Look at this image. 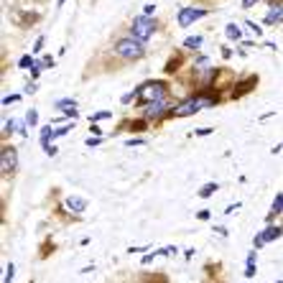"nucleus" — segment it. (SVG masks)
Returning <instances> with one entry per match:
<instances>
[{"mask_svg": "<svg viewBox=\"0 0 283 283\" xmlns=\"http://www.w3.org/2000/svg\"><path fill=\"white\" fill-rule=\"evenodd\" d=\"M110 54L120 64H136L141 59H145V41L136 38L133 34H123L110 43Z\"/></svg>", "mask_w": 283, "mask_h": 283, "instance_id": "1", "label": "nucleus"}, {"mask_svg": "<svg viewBox=\"0 0 283 283\" xmlns=\"http://www.w3.org/2000/svg\"><path fill=\"white\" fill-rule=\"evenodd\" d=\"M217 102H219L217 95H214V97H207V95H191V97H186L184 102H178V105L171 110L169 117H186V115H194V112H199L202 107H214Z\"/></svg>", "mask_w": 283, "mask_h": 283, "instance_id": "2", "label": "nucleus"}, {"mask_svg": "<svg viewBox=\"0 0 283 283\" xmlns=\"http://www.w3.org/2000/svg\"><path fill=\"white\" fill-rule=\"evenodd\" d=\"M136 100L138 105H145V102H153V100H166L169 97V84L163 79H148L136 89Z\"/></svg>", "mask_w": 283, "mask_h": 283, "instance_id": "3", "label": "nucleus"}, {"mask_svg": "<svg viewBox=\"0 0 283 283\" xmlns=\"http://www.w3.org/2000/svg\"><path fill=\"white\" fill-rule=\"evenodd\" d=\"M156 31H158V23H156V18L148 16V13L133 16V21H130V26H128V34H133V36L141 38V41L153 38V36H156Z\"/></svg>", "mask_w": 283, "mask_h": 283, "instance_id": "4", "label": "nucleus"}, {"mask_svg": "<svg viewBox=\"0 0 283 283\" xmlns=\"http://www.w3.org/2000/svg\"><path fill=\"white\" fill-rule=\"evenodd\" d=\"M143 107V117L145 120H151V123H161L163 117H169L171 115V102H169V97L166 100H153V102H145V105H141Z\"/></svg>", "mask_w": 283, "mask_h": 283, "instance_id": "5", "label": "nucleus"}, {"mask_svg": "<svg viewBox=\"0 0 283 283\" xmlns=\"http://www.w3.org/2000/svg\"><path fill=\"white\" fill-rule=\"evenodd\" d=\"M207 16H210V10H207V8L181 5V8H178V13H176V23L181 26V28H189L194 21H202V18H207Z\"/></svg>", "mask_w": 283, "mask_h": 283, "instance_id": "6", "label": "nucleus"}, {"mask_svg": "<svg viewBox=\"0 0 283 283\" xmlns=\"http://www.w3.org/2000/svg\"><path fill=\"white\" fill-rule=\"evenodd\" d=\"M18 169V151H16V145H3L0 148V171H3V176H13Z\"/></svg>", "mask_w": 283, "mask_h": 283, "instance_id": "7", "label": "nucleus"}, {"mask_svg": "<svg viewBox=\"0 0 283 283\" xmlns=\"http://www.w3.org/2000/svg\"><path fill=\"white\" fill-rule=\"evenodd\" d=\"M265 26H281L283 23V0H268V13L263 18Z\"/></svg>", "mask_w": 283, "mask_h": 283, "instance_id": "8", "label": "nucleus"}, {"mask_svg": "<svg viewBox=\"0 0 283 283\" xmlns=\"http://www.w3.org/2000/svg\"><path fill=\"white\" fill-rule=\"evenodd\" d=\"M54 107L59 110V112H64L67 117H79V110H77V100H69V97H64V100H56L54 102Z\"/></svg>", "mask_w": 283, "mask_h": 283, "instance_id": "9", "label": "nucleus"}, {"mask_svg": "<svg viewBox=\"0 0 283 283\" xmlns=\"http://www.w3.org/2000/svg\"><path fill=\"white\" fill-rule=\"evenodd\" d=\"M67 210L69 212H74V214H84V210H87V199H82V197H67Z\"/></svg>", "mask_w": 283, "mask_h": 283, "instance_id": "10", "label": "nucleus"}, {"mask_svg": "<svg viewBox=\"0 0 283 283\" xmlns=\"http://www.w3.org/2000/svg\"><path fill=\"white\" fill-rule=\"evenodd\" d=\"M255 273H258V250L252 248L250 255H248V260H245V278H252Z\"/></svg>", "mask_w": 283, "mask_h": 283, "instance_id": "11", "label": "nucleus"}, {"mask_svg": "<svg viewBox=\"0 0 283 283\" xmlns=\"http://www.w3.org/2000/svg\"><path fill=\"white\" fill-rule=\"evenodd\" d=\"M260 235H263V240H265V245H268V243L278 240V237L283 235V227H281V225H268L265 230H260Z\"/></svg>", "mask_w": 283, "mask_h": 283, "instance_id": "12", "label": "nucleus"}, {"mask_svg": "<svg viewBox=\"0 0 283 283\" xmlns=\"http://www.w3.org/2000/svg\"><path fill=\"white\" fill-rule=\"evenodd\" d=\"M276 214H283V191H281V194H276V199H273V204H271V214H268V222H271Z\"/></svg>", "mask_w": 283, "mask_h": 283, "instance_id": "13", "label": "nucleus"}, {"mask_svg": "<svg viewBox=\"0 0 283 283\" xmlns=\"http://www.w3.org/2000/svg\"><path fill=\"white\" fill-rule=\"evenodd\" d=\"M225 36H227L230 41H240V38H243V31H240V26H235V23H227V26H225Z\"/></svg>", "mask_w": 283, "mask_h": 283, "instance_id": "14", "label": "nucleus"}, {"mask_svg": "<svg viewBox=\"0 0 283 283\" xmlns=\"http://www.w3.org/2000/svg\"><path fill=\"white\" fill-rule=\"evenodd\" d=\"M202 41H204L202 36H189V38L184 41V49H186V51H197V49L202 46Z\"/></svg>", "mask_w": 283, "mask_h": 283, "instance_id": "15", "label": "nucleus"}, {"mask_svg": "<svg viewBox=\"0 0 283 283\" xmlns=\"http://www.w3.org/2000/svg\"><path fill=\"white\" fill-rule=\"evenodd\" d=\"M217 189H219V184H217V181H210V184H204V186L199 189V197H202V199H207V197H212Z\"/></svg>", "mask_w": 283, "mask_h": 283, "instance_id": "16", "label": "nucleus"}, {"mask_svg": "<svg viewBox=\"0 0 283 283\" xmlns=\"http://www.w3.org/2000/svg\"><path fill=\"white\" fill-rule=\"evenodd\" d=\"M148 123H151V120H145V117H143V120L128 123V128H125V130H130V133H138V130H145V125H148Z\"/></svg>", "mask_w": 283, "mask_h": 283, "instance_id": "17", "label": "nucleus"}, {"mask_svg": "<svg viewBox=\"0 0 283 283\" xmlns=\"http://www.w3.org/2000/svg\"><path fill=\"white\" fill-rule=\"evenodd\" d=\"M18 128H21V125L10 117V120H5V125H3V133H5V136H13V133H18Z\"/></svg>", "mask_w": 283, "mask_h": 283, "instance_id": "18", "label": "nucleus"}, {"mask_svg": "<svg viewBox=\"0 0 283 283\" xmlns=\"http://www.w3.org/2000/svg\"><path fill=\"white\" fill-rule=\"evenodd\" d=\"M26 125H28V128H36V125H38V112H36V110H28V112H26Z\"/></svg>", "mask_w": 283, "mask_h": 283, "instance_id": "19", "label": "nucleus"}, {"mask_svg": "<svg viewBox=\"0 0 283 283\" xmlns=\"http://www.w3.org/2000/svg\"><path fill=\"white\" fill-rule=\"evenodd\" d=\"M34 64H36V59H34L31 54H26V56H21V62H18V67H21V69H31Z\"/></svg>", "mask_w": 283, "mask_h": 283, "instance_id": "20", "label": "nucleus"}, {"mask_svg": "<svg viewBox=\"0 0 283 283\" xmlns=\"http://www.w3.org/2000/svg\"><path fill=\"white\" fill-rule=\"evenodd\" d=\"M71 128H74V123H67V125H62V128H56V130H54V141H56V138H62V136H67Z\"/></svg>", "mask_w": 283, "mask_h": 283, "instance_id": "21", "label": "nucleus"}, {"mask_svg": "<svg viewBox=\"0 0 283 283\" xmlns=\"http://www.w3.org/2000/svg\"><path fill=\"white\" fill-rule=\"evenodd\" d=\"M13 278H16V265L8 263V265H5V281H3V283H13Z\"/></svg>", "mask_w": 283, "mask_h": 283, "instance_id": "22", "label": "nucleus"}, {"mask_svg": "<svg viewBox=\"0 0 283 283\" xmlns=\"http://www.w3.org/2000/svg\"><path fill=\"white\" fill-rule=\"evenodd\" d=\"M56 67V59L54 56H43L41 59V69H54Z\"/></svg>", "mask_w": 283, "mask_h": 283, "instance_id": "23", "label": "nucleus"}, {"mask_svg": "<svg viewBox=\"0 0 283 283\" xmlns=\"http://www.w3.org/2000/svg\"><path fill=\"white\" fill-rule=\"evenodd\" d=\"M107 117H112V112H95L92 117H89V123H92V120H95V123H97V120H107Z\"/></svg>", "mask_w": 283, "mask_h": 283, "instance_id": "24", "label": "nucleus"}, {"mask_svg": "<svg viewBox=\"0 0 283 283\" xmlns=\"http://www.w3.org/2000/svg\"><path fill=\"white\" fill-rule=\"evenodd\" d=\"M43 43H46V38L38 36V38H36V43H34V51H36V54H41V51H43Z\"/></svg>", "mask_w": 283, "mask_h": 283, "instance_id": "25", "label": "nucleus"}, {"mask_svg": "<svg viewBox=\"0 0 283 283\" xmlns=\"http://www.w3.org/2000/svg\"><path fill=\"white\" fill-rule=\"evenodd\" d=\"M212 133H214V128H199V130H194V136L204 138V136H212Z\"/></svg>", "mask_w": 283, "mask_h": 283, "instance_id": "26", "label": "nucleus"}, {"mask_svg": "<svg viewBox=\"0 0 283 283\" xmlns=\"http://www.w3.org/2000/svg\"><path fill=\"white\" fill-rule=\"evenodd\" d=\"M263 245H265V240H263V235L258 232V235H255V240H252V248H255V250H260Z\"/></svg>", "mask_w": 283, "mask_h": 283, "instance_id": "27", "label": "nucleus"}, {"mask_svg": "<svg viewBox=\"0 0 283 283\" xmlns=\"http://www.w3.org/2000/svg\"><path fill=\"white\" fill-rule=\"evenodd\" d=\"M100 143H102V136H95V138L89 136V138H87V145H89V148H95V145H100Z\"/></svg>", "mask_w": 283, "mask_h": 283, "instance_id": "28", "label": "nucleus"}, {"mask_svg": "<svg viewBox=\"0 0 283 283\" xmlns=\"http://www.w3.org/2000/svg\"><path fill=\"white\" fill-rule=\"evenodd\" d=\"M245 26H248V28H250V31L255 34V36H260V34H263V28H260V26H255V23H252V21H248Z\"/></svg>", "mask_w": 283, "mask_h": 283, "instance_id": "29", "label": "nucleus"}, {"mask_svg": "<svg viewBox=\"0 0 283 283\" xmlns=\"http://www.w3.org/2000/svg\"><path fill=\"white\" fill-rule=\"evenodd\" d=\"M43 153H46V156H49V158H51V156H56V153H59V148H56V145H51V143H49V145H46V148H43Z\"/></svg>", "mask_w": 283, "mask_h": 283, "instance_id": "30", "label": "nucleus"}, {"mask_svg": "<svg viewBox=\"0 0 283 283\" xmlns=\"http://www.w3.org/2000/svg\"><path fill=\"white\" fill-rule=\"evenodd\" d=\"M36 89H38V87H36V82H28V84H26V89H23V95H34Z\"/></svg>", "mask_w": 283, "mask_h": 283, "instance_id": "31", "label": "nucleus"}, {"mask_svg": "<svg viewBox=\"0 0 283 283\" xmlns=\"http://www.w3.org/2000/svg\"><path fill=\"white\" fill-rule=\"evenodd\" d=\"M143 143H145L143 138H130V141H128L125 145H128V148H133V145H143Z\"/></svg>", "mask_w": 283, "mask_h": 283, "instance_id": "32", "label": "nucleus"}, {"mask_svg": "<svg viewBox=\"0 0 283 283\" xmlns=\"http://www.w3.org/2000/svg\"><path fill=\"white\" fill-rule=\"evenodd\" d=\"M21 95H10V97H3V105H10V102H18Z\"/></svg>", "mask_w": 283, "mask_h": 283, "instance_id": "33", "label": "nucleus"}, {"mask_svg": "<svg viewBox=\"0 0 283 283\" xmlns=\"http://www.w3.org/2000/svg\"><path fill=\"white\" fill-rule=\"evenodd\" d=\"M136 97H138L136 92H128V95H123V100H120V102H123V105H128V102H130V100H136Z\"/></svg>", "mask_w": 283, "mask_h": 283, "instance_id": "34", "label": "nucleus"}, {"mask_svg": "<svg viewBox=\"0 0 283 283\" xmlns=\"http://www.w3.org/2000/svg\"><path fill=\"white\" fill-rule=\"evenodd\" d=\"M237 210H240V202H235V204H230L227 210H225V214H232V212H237Z\"/></svg>", "mask_w": 283, "mask_h": 283, "instance_id": "35", "label": "nucleus"}, {"mask_svg": "<svg viewBox=\"0 0 283 283\" xmlns=\"http://www.w3.org/2000/svg\"><path fill=\"white\" fill-rule=\"evenodd\" d=\"M143 13H148V16H153V13H156V5H153V3H148V5L143 8Z\"/></svg>", "mask_w": 283, "mask_h": 283, "instance_id": "36", "label": "nucleus"}, {"mask_svg": "<svg viewBox=\"0 0 283 283\" xmlns=\"http://www.w3.org/2000/svg\"><path fill=\"white\" fill-rule=\"evenodd\" d=\"M255 3H258V0H243V8H245V10H250Z\"/></svg>", "mask_w": 283, "mask_h": 283, "instance_id": "37", "label": "nucleus"}, {"mask_svg": "<svg viewBox=\"0 0 283 283\" xmlns=\"http://www.w3.org/2000/svg\"><path fill=\"white\" fill-rule=\"evenodd\" d=\"M281 151H283V143H278L276 148H271V153H273V156H276V153H281Z\"/></svg>", "mask_w": 283, "mask_h": 283, "instance_id": "38", "label": "nucleus"}, {"mask_svg": "<svg viewBox=\"0 0 283 283\" xmlns=\"http://www.w3.org/2000/svg\"><path fill=\"white\" fill-rule=\"evenodd\" d=\"M214 230H217V235H222V237L227 235V227H222V225H219V227H214Z\"/></svg>", "mask_w": 283, "mask_h": 283, "instance_id": "39", "label": "nucleus"}, {"mask_svg": "<svg viewBox=\"0 0 283 283\" xmlns=\"http://www.w3.org/2000/svg\"><path fill=\"white\" fill-rule=\"evenodd\" d=\"M143 250H151V248H130L128 252H130V255H133V252H143Z\"/></svg>", "mask_w": 283, "mask_h": 283, "instance_id": "40", "label": "nucleus"}, {"mask_svg": "<svg viewBox=\"0 0 283 283\" xmlns=\"http://www.w3.org/2000/svg\"><path fill=\"white\" fill-rule=\"evenodd\" d=\"M222 56H225V59H230V56H232V49H227V46H225V49H222Z\"/></svg>", "mask_w": 283, "mask_h": 283, "instance_id": "41", "label": "nucleus"}, {"mask_svg": "<svg viewBox=\"0 0 283 283\" xmlns=\"http://www.w3.org/2000/svg\"><path fill=\"white\" fill-rule=\"evenodd\" d=\"M197 217H199V219H210V212H207V210H202Z\"/></svg>", "mask_w": 283, "mask_h": 283, "instance_id": "42", "label": "nucleus"}, {"mask_svg": "<svg viewBox=\"0 0 283 283\" xmlns=\"http://www.w3.org/2000/svg\"><path fill=\"white\" fill-rule=\"evenodd\" d=\"M56 3H59V8H62V5H64V3H67V0H56Z\"/></svg>", "mask_w": 283, "mask_h": 283, "instance_id": "43", "label": "nucleus"}, {"mask_svg": "<svg viewBox=\"0 0 283 283\" xmlns=\"http://www.w3.org/2000/svg\"><path fill=\"white\" fill-rule=\"evenodd\" d=\"M276 283H283V281H276Z\"/></svg>", "mask_w": 283, "mask_h": 283, "instance_id": "44", "label": "nucleus"}]
</instances>
